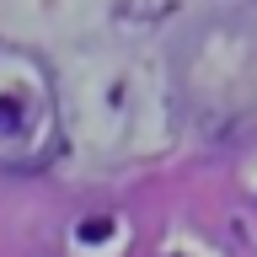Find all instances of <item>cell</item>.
<instances>
[{
	"label": "cell",
	"mask_w": 257,
	"mask_h": 257,
	"mask_svg": "<svg viewBox=\"0 0 257 257\" xmlns=\"http://www.w3.org/2000/svg\"><path fill=\"white\" fill-rule=\"evenodd\" d=\"M59 150V96L48 64L0 48V172H43Z\"/></svg>",
	"instance_id": "obj_1"
}]
</instances>
